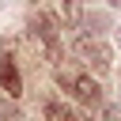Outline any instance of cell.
<instances>
[{"mask_svg": "<svg viewBox=\"0 0 121 121\" xmlns=\"http://www.w3.org/2000/svg\"><path fill=\"white\" fill-rule=\"evenodd\" d=\"M117 38H121V26H117Z\"/></svg>", "mask_w": 121, "mask_h": 121, "instance_id": "obj_9", "label": "cell"}, {"mask_svg": "<svg viewBox=\"0 0 121 121\" xmlns=\"http://www.w3.org/2000/svg\"><path fill=\"white\" fill-rule=\"evenodd\" d=\"M83 26H95V30H102V26H106V15H102V11H87V15H83Z\"/></svg>", "mask_w": 121, "mask_h": 121, "instance_id": "obj_5", "label": "cell"}, {"mask_svg": "<svg viewBox=\"0 0 121 121\" xmlns=\"http://www.w3.org/2000/svg\"><path fill=\"white\" fill-rule=\"evenodd\" d=\"M68 91H72L76 98H83L87 106H98V102H102V87H98L91 76H72V87H68Z\"/></svg>", "mask_w": 121, "mask_h": 121, "instance_id": "obj_2", "label": "cell"}, {"mask_svg": "<svg viewBox=\"0 0 121 121\" xmlns=\"http://www.w3.org/2000/svg\"><path fill=\"white\" fill-rule=\"evenodd\" d=\"M45 121H76V113L60 102H45Z\"/></svg>", "mask_w": 121, "mask_h": 121, "instance_id": "obj_4", "label": "cell"}, {"mask_svg": "<svg viewBox=\"0 0 121 121\" xmlns=\"http://www.w3.org/2000/svg\"><path fill=\"white\" fill-rule=\"evenodd\" d=\"M60 8L68 11V19H76V15H79V4H76V0H60Z\"/></svg>", "mask_w": 121, "mask_h": 121, "instance_id": "obj_7", "label": "cell"}, {"mask_svg": "<svg viewBox=\"0 0 121 121\" xmlns=\"http://www.w3.org/2000/svg\"><path fill=\"white\" fill-rule=\"evenodd\" d=\"M0 121H23V117H19V110L11 102H0Z\"/></svg>", "mask_w": 121, "mask_h": 121, "instance_id": "obj_6", "label": "cell"}, {"mask_svg": "<svg viewBox=\"0 0 121 121\" xmlns=\"http://www.w3.org/2000/svg\"><path fill=\"white\" fill-rule=\"evenodd\" d=\"M76 53H79V57H83V60H87L95 72H106V68H110V60H113L110 45H102L98 38H87V34L76 42Z\"/></svg>", "mask_w": 121, "mask_h": 121, "instance_id": "obj_1", "label": "cell"}, {"mask_svg": "<svg viewBox=\"0 0 121 121\" xmlns=\"http://www.w3.org/2000/svg\"><path fill=\"white\" fill-rule=\"evenodd\" d=\"M0 83H4V91H8L11 98H19V95H23V79H19L15 60H11V57H0Z\"/></svg>", "mask_w": 121, "mask_h": 121, "instance_id": "obj_3", "label": "cell"}, {"mask_svg": "<svg viewBox=\"0 0 121 121\" xmlns=\"http://www.w3.org/2000/svg\"><path fill=\"white\" fill-rule=\"evenodd\" d=\"M110 4H113V8H121V0H110Z\"/></svg>", "mask_w": 121, "mask_h": 121, "instance_id": "obj_8", "label": "cell"}]
</instances>
